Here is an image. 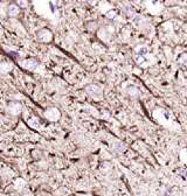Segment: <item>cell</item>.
<instances>
[{"label": "cell", "instance_id": "cell-3", "mask_svg": "<svg viewBox=\"0 0 187 196\" xmlns=\"http://www.w3.org/2000/svg\"><path fill=\"white\" fill-rule=\"evenodd\" d=\"M43 117L49 121H57L61 117V111L57 108H49L43 112Z\"/></svg>", "mask_w": 187, "mask_h": 196}, {"label": "cell", "instance_id": "cell-5", "mask_svg": "<svg viewBox=\"0 0 187 196\" xmlns=\"http://www.w3.org/2000/svg\"><path fill=\"white\" fill-rule=\"evenodd\" d=\"M20 11H21V8L16 5L15 3H13V4L8 5V7H7V15L9 18H16L19 15Z\"/></svg>", "mask_w": 187, "mask_h": 196}, {"label": "cell", "instance_id": "cell-8", "mask_svg": "<svg viewBox=\"0 0 187 196\" xmlns=\"http://www.w3.org/2000/svg\"><path fill=\"white\" fill-rule=\"evenodd\" d=\"M14 185H15V187L18 188V189H21V188H24V187L26 186V182H25V180H22V179H18V180L14 182Z\"/></svg>", "mask_w": 187, "mask_h": 196}, {"label": "cell", "instance_id": "cell-4", "mask_svg": "<svg viewBox=\"0 0 187 196\" xmlns=\"http://www.w3.org/2000/svg\"><path fill=\"white\" fill-rule=\"evenodd\" d=\"M22 68L27 69V70H35L36 67L39 65V62L34 59H27V60H24L22 63H21Z\"/></svg>", "mask_w": 187, "mask_h": 196}, {"label": "cell", "instance_id": "cell-2", "mask_svg": "<svg viewBox=\"0 0 187 196\" xmlns=\"http://www.w3.org/2000/svg\"><path fill=\"white\" fill-rule=\"evenodd\" d=\"M36 38L42 43H49L50 41L53 40V33H52V30L48 29V28H42V29H40L38 32Z\"/></svg>", "mask_w": 187, "mask_h": 196}, {"label": "cell", "instance_id": "cell-9", "mask_svg": "<svg viewBox=\"0 0 187 196\" xmlns=\"http://www.w3.org/2000/svg\"><path fill=\"white\" fill-rule=\"evenodd\" d=\"M113 16H115V12H110L108 14V18H113Z\"/></svg>", "mask_w": 187, "mask_h": 196}, {"label": "cell", "instance_id": "cell-1", "mask_svg": "<svg viewBox=\"0 0 187 196\" xmlns=\"http://www.w3.org/2000/svg\"><path fill=\"white\" fill-rule=\"evenodd\" d=\"M86 91L89 96L94 97L95 99H101L103 96V90H102L101 85L98 84H89L86 86Z\"/></svg>", "mask_w": 187, "mask_h": 196}, {"label": "cell", "instance_id": "cell-6", "mask_svg": "<svg viewBox=\"0 0 187 196\" xmlns=\"http://www.w3.org/2000/svg\"><path fill=\"white\" fill-rule=\"evenodd\" d=\"M8 112L13 116H16L21 112V105L18 102H11L8 105Z\"/></svg>", "mask_w": 187, "mask_h": 196}, {"label": "cell", "instance_id": "cell-7", "mask_svg": "<svg viewBox=\"0 0 187 196\" xmlns=\"http://www.w3.org/2000/svg\"><path fill=\"white\" fill-rule=\"evenodd\" d=\"M15 4L18 5L21 9H26L29 6V1H28V0H15Z\"/></svg>", "mask_w": 187, "mask_h": 196}]
</instances>
